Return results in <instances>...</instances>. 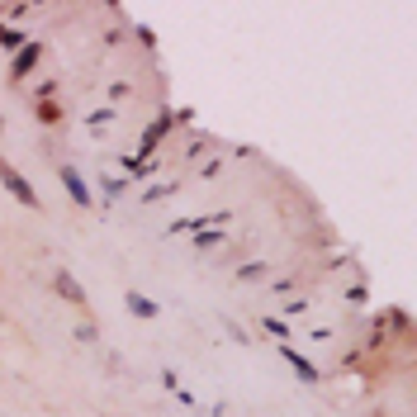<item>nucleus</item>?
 Wrapping results in <instances>:
<instances>
[{
    "instance_id": "f257e3e1",
    "label": "nucleus",
    "mask_w": 417,
    "mask_h": 417,
    "mask_svg": "<svg viewBox=\"0 0 417 417\" xmlns=\"http://www.w3.org/2000/svg\"><path fill=\"white\" fill-rule=\"evenodd\" d=\"M0 185H5V190L15 194V199H19L24 208H38V194H33V185H29L24 176H19L15 166H0Z\"/></svg>"
},
{
    "instance_id": "f03ea898",
    "label": "nucleus",
    "mask_w": 417,
    "mask_h": 417,
    "mask_svg": "<svg viewBox=\"0 0 417 417\" xmlns=\"http://www.w3.org/2000/svg\"><path fill=\"white\" fill-rule=\"evenodd\" d=\"M57 176H62L66 194H71V204H76V208H90V190H86V180H81L76 171H71V166H62V171H57Z\"/></svg>"
},
{
    "instance_id": "7ed1b4c3",
    "label": "nucleus",
    "mask_w": 417,
    "mask_h": 417,
    "mask_svg": "<svg viewBox=\"0 0 417 417\" xmlns=\"http://www.w3.org/2000/svg\"><path fill=\"white\" fill-rule=\"evenodd\" d=\"M280 360H289V370H294V375H299V380H308V384H313V380H318V370L308 365V360H304V356H299V351H289V346H285V351H280Z\"/></svg>"
},
{
    "instance_id": "20e7f679",
    "label": "nucleus",
    "mask_w": 417,
    "mask_h": 417,
    "mask_svg": "<svg viewBox=\"0 0 417 417\" xmlns=\"http://www.w3.org/2000/svg\"><path fill=\"white\" fill-rule=\"evenodd\" d=\"M129 308L138 313V318H152V313H157V304H147L143 294H129Z\"/></svg>"
},
{
    "instance_id": "39448f33",
    "label": "nucleus",
    "mask_w": 417,
    "mask_h": 417,
    "mask_svg": "<svg viewBox=\"0 0 417 417\" xmlns=\"http://www.w3.org/2000/svg\"><path fill=\"white\" fill-rule=\"evenodd\" d=\"M57 285H62V294H66V299H81V289L71 285V275H57Z\"/></svg>"
},
{
    "instance_id": "423d86ee",
    "label": "nucleus",
    "mask_w": 417,
    "mask_h": 417,
    "mask_svg": "<svg viewBox=\"0 0 417 417\" xmlns=\"http://www.w3.org/2000/svg\"><path fill=\"white\" fill-rule=\"evenodd\" d=\"M33 57H38V48H24V52H19V62H15V71H24V66H33Z\"/></svg>"
},
{
    "instance_id": "0eeeda50",
    "label": "nucleus",
    "mask_w": 417,
    "mask_h": 417,
    "mask_svg": "<svg viewBox=\"0 0 417 417\" xmlns=\"http://www.w3.org/2000/svg\"><path fill=\"white\" fill-rule=\"evenodd\" d=\"M0 43L10 48V43H19V33H15V29H0Z\"/></svg>"
}]
</instances>
